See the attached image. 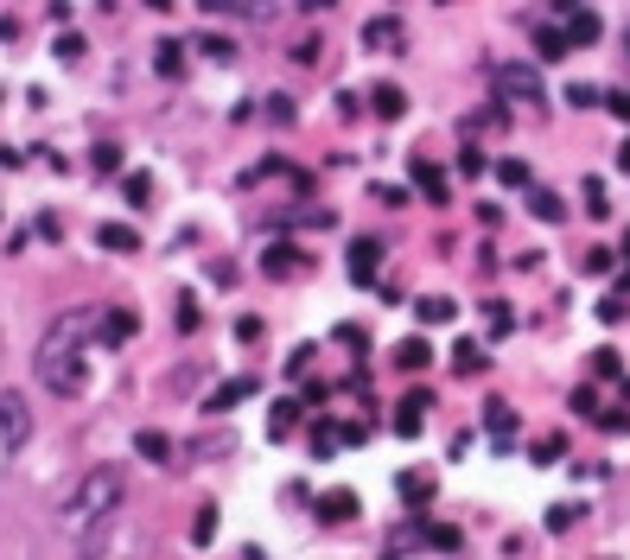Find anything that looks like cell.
I'll return each instance as SVG.
<instances>
[{"instance_id":"obj_6","label":"cell","mask_w":630,"mask_h":560,"mask_svg":"<svg viewBox=\"0 0 630 560\" xmlns=\"http://www.w3.org/2000/svg\"><path fill=\"white\" fill-rule=\"evenodd\" d=\"M134 331H140L134 312H128V306H109V312H102V325H96V338H102V344H128Z\"/></svg>"},{"instance_id":"obj_19","label":"cell","mask_w":630,"mask_h":560,"mask_svg":"<svg viewBox=\"0 0 630 560\" xmlns=\"http://www.w3.org/2000/svg\"><path fill=\"white\" fill-rule=\"evenodd\" d=\"M370 102H376V115H382V121H395L401 109H408V96H401V90H395V83H382V90H376Z\"/></svg>"},{"instance_id":"obj_34","label":"cell","mask_w":630,"mask_h":560,"mask_svg":"<svg viewBox=\"0 0 630 560\" xmlns=\"http://www.w3.org/2000/svg\"><path fill=\"white\" fill-rule=\"evenodd\" d=\"M611 115H618V121H630V90H618V96H611Z\"/></svg>"},{"instance_id":"obj_2","label":"cell","mask_w":630,"mask_h":560,"mask_svg":"<svg viewBox=\"0 0 630 560\" xmlns=\"http://www.w3.org/2000/svg\"><path fill=\"white\" fill-rule=\"evenodd\" d=\"M121 490H128L121 465H96V471H83V484L70 490V503H64V522H70V529H96V522H109V516L121 510Z\"/></svg>"},{"instance_id":"obj_11","label":"cell","mask_w":630,"mask_h":560,"mask_svg":"<svg viewBox=\"0 0 630 560\" xmlns=\"http://www.w3.org/2000/svg\"><path fill=\"white\" fill-rule=\"evenodd\" d=\"M459 319V306L446 300V293H427V300H420V325H452Z\"/></svg>"},{"instance_id":"obj_13","label":"cell","mask_w":630,"mask_h":560,"mask_svg":"<svg viewBox=\"0 0 630 560\" xmlns=\"http://www.w3.org/2000/svg\"><path fill=\"white\" fill-rule=\"evenodd\" d=\"M134 452H140V459H153V465H166V452H172V440H166V433H134Z\"/></svg>"},{"instance_id":"obj_12","label":"cell","mask_w":630,"mask_h":560,"mask_svg":"<svg viewBox=\"0 0 630 560\" xmlns=\"http://www.w3.org/2000/svg\"><path fill=\"white\" fill-rule=\"evenodd\" d=\"M395 363H401V370H427V363H433L427 338H401V344H395Z\"/></svg>"},{"instance_id":"obj_8","label":"cell","mask_w":630,"mask_h":560,"mask_svg":"<svg viewBox=\"0 0 630 560\" xmlns=\"http://www.w3.org/2000/svg\"><path fill=\"white\" fill-rule=\"evenodd\" d=\"M376 261H382L376 242H357V249H350V280H357V287H370V280H376Z\"/></svg>"},{"instance_id":"obj_7","label":"cell","mask_w":630,"mask_h":560,"mask_svg":"<svg viewBox=\"0 0 630 560\" xmlns=\"http://www.w3.org/2000/svg\"><path fill=\"white\" fill-rule=\"evenodd\" d=\"M363 45H370V51H401V45H408V32H401V20H389V13H382V20L363 26Z\"/></svg>"},{"instance_id":"obj_23","label":"cell","mask_w":630,"mask_h":560,"mask_svg":"<svg viewBox=\"0 0 630 560\" xmlns=\"http://www.w3.org/2000/svg\"><path fill=\"white\" fill-rule=\"evenodd\" d=\"M198 51H204L210 64H230V58H236V45H230V39H217V32H210V39H198Z\"/></svg>"},{"instance_id":"obj_33","label":"cell","mask_w":630,"mask_h":560,"mask_svg":"<svg viewBox=\"0 0 630 560\" xmlns=\"http://www.w3.org/2000/svg\"><path fill=\"white\" fill-rule=\"evenodd\" d=\"M268 121H293V102L287 96H268Z\"/></svg>"},{"instance_id":"obj_39","label":"cell","mask_w":630,"mask_h":560,"mask_svg":"<svg viewBox=\"0 0 630 560\" xmlns=\"http://www.w3.org/2000/svg\"><path fill=\"white\" fill-rule=\"evenodd\" d=\"M624 255H630V230H624Z\"/></svg>"},{"instance_id":"obj_15","label":"cell","mask_w":630,"mask_h":560,"mask_svg":"<svg viewBox=\"0 0 630 560\" xmlns=\"http://www.w3.org/2000/svg\"><path fill=\"white\" fill-rule=\"evenodd\" d=\"M153 70L179 83V77H185V45H172V39H166V45H160V58H153Z\"/></svg>"},{"instance_id":"obj_24","label":"cell","mask_w":630,"mask_h":560,"mask_svg":"<svg viewBox=\"0 0 630 560\" xmlns=\"http://www.w3.org/2000/svg\"><path fill=\"white\" fill-rule=\"evenodd\" d=\"M261 268H268L274 280H287L293 268H300V261H293V249H268V261H261Z\"/></svg>"},{"instance_id":"obj_36","label":"cell","mask_w":630,"mask_h":560,"mask_svg":"<svg viewBox=\"0 0 630 560\" xmlns=\"http://www.w3.org/2000/svg\"><path fill=\"white\" fill-rule=\"evenodd\" d=\"M147 7H153V13H172V7H179V0H147Z\"/></svg>"},{"instance_id":"obj_25","label":"cell","mask_w":630,"mask_h":560,"mask_svg":"<svg viewBox=\"0 0 630 560\" xmlns=\"http://www.w3.org/2000/svg\"><path fill=\"white\" fill-rule=\"evenodd\" d=\"M529 210H535L541 223H554L560 217V198H554V191H529Z\"/></svg>"},{"instance_id":"obj_31","label":"cell","mask_w":630,"mask_h":560,"mask_svg":"<svg viewBox=\"0 0 630 560\" xmlns=\"http://www.w3.org/2000/svg\"><path fill=\"white\" fill-rule=\"evenodd\" d=\"M58 58H64V64L83 58V39H77V32H64V39H58Z\"/></svg>"},{"instance_id":"obj_17","label":"cell","mask_w":630,"mask_h":560,"mask_svg":"<svg viewBox=\"0 0 630 560\" xmlns=\"http://www.w3.org/2000/svg\"><path fill=\"white\" fill-rule=\"evenodd\" d=\"M452 363H459V376H478V370H484L490 357H484V344H471V338H465L459 350H452Z\"/></svg>"},{"instance_id":"obj_27","label":"cell","mask_w":630,"mask_h":560,"mask_svg":"<svg viewBox=\"0 0 630 560\" xmlns=\"http://www.w3.org/2000/svg\"><path fill=\"white\" fill-rule=\"evenodd\" d=\"M401 497L427 503V497H433V478H427V471H414V478H401Z\"/></svg>"},{"instance_id":"obj_10","label":"cell","mask_w":630,"mask_h":560,"mask_svg":"<svg viewBox=\"0 0 630 560\" xmlns=\"http://www.w3.org/2000/svg\"><path fill=\"white\" fill-rule=\"evenodd\" d=\"M420 408H433V401H427V395H408V401H401V414H395V433H408V440H414V433L427 427V414H420Z\"/></svg>"},{"instance_id":"obj_14","label":"cell","mask_w":630,"mask_h":560,"mask_svg":"<svg viewBox=\"0 0 630 560\" xmlns=\"http://www.w3.org/2000/svg\"><path fill=\"white\" fill-rule=\"evenodd\" d=\"M319 516H325V522H344V516H357V497H350V490H325Z\"/></svg>"},{"instance_id":"obj_30","label":"cell","mask_w":630,"mask_h":560,"mask_svg":"<svg viewBox=\"0 0 630 560\" xmlns=\"http://www.w3.org/2000/svg\"><path fill=\"white\" fill-rule=\"evenodd\" d=\"M497 179H503V185H529V166H522V160H503Z\"/></svg>"},{"instance_id":"obj_3","label":"cell","mask_w":630,"mask_h":560,"mask_svg":"<svg viewBox=\"0 0 630 560\" xmlns=\"http://www.w3.org/2000/svg\"><path fill=\"white\" fill-rule=\"evenodd\" d=\"M26 440H32V408H26V395L0 389V452H20Z\"/></svg>"},{"instance_id":"obj_4","label":"cell","mask_w":630,"mask_h":560,"mask_svg":"<svg viewBox=\"0 0 630 560\" xmlns=\"http://www.w3.org/2000/svg\"><path fill=\"white\" fill-rule=\"evenodd\" d=\"M497 83H503V96L541 102V77H535V64H503V70H497Z\"/></svg>"},{"instance_id":"obj_29","label":"cell","mask_w":630,"mask_h":560,"mask_svg":"<svg viewBox=\"0 0 630 560\" xmlns=\"http://www.w3.org/2000/svg\"><path fill=\"white\" fill-rule=\"evenodd\" d=\"M535 45H541V58H567V51H573V45H567V32H541Z\"/></svg>"},{"instance_id":"obj_38","label":"cell","mask_w":630,"mask_h":560,"mask_svg":"<svg viewBox=\"0 0 630 560\" xmlns=\"http://www.w3.org/2000/svg\"><path fill=\"white\" fill-rule=\"evenodd\" d=\"M554 7H560V13H580V0H554Z\"/></svg>"},{"instance_id":"obj_16","label":"cell","mask_w":630,"mask_h":560,"mask_svg":"<svg viewBox=\"0 0 630 560\" xmlns=\"http://www.w3.org/2000/svg\"><path fill=\"white\" fill-rule=\"evenodd\" d=\"M599 39V20L592 13H567V45H592Z\"/></svg>"},{"instance_id":"obj_37","label":"cell","mask_w":630,"mask_h":560,"mask_svg":"<svg viewBox=\"0 0 630 560\" xmlns=\"http://www.w3.org/2000/svg\"><path fill=\"white\" fill-rule=\"evenodd\" d=\"M618 166H624V172H630V140H624V147H618Z\"/></svg>"},{"instance_id":"obj_28","label":"cell","mask_w":630,"mask_h":560,"mask_svg":"<svg viewBox=\"0 0 630 560\" xmlns=\"http://www.w3.org/2000/svg\"><path fill=\"white\" fill-rule=\"evenodd\" d=\"M121 191H128V204H147L153 198V179H147V172H128V185H121Z\"/></svg>"},{"instance_id":"obj_21","label":"cell","mask_w":630,"mask_h":560,"mask_svg":"<svg viewBox=\"0 0 630 560\" xmlns=\"http://www.w3.org/2000/svg\"><path fill=\"white\" fill-rule=\"evenodd\" d=\"M414 185L427 191L433 204H446V179H440V172H433V166H414Z\"/></svg>"},{"instance_id":"obj_9","label":"cell","mask_w":630,"mask_h":560,"mask_svg":"<svg viewBox=\"0 0 630 560\" xmlns=\"http://www.w3.org/2000/svg\"><path fill=\"white\" fill-rule=\"evenodd\" d=\"M96 242H102V249H115V255H134L140 249V236L128 230V223H96Z\"/></svg>"},{"instance_id":"obj_22","label":"cell","mask_w":630,"mask_h":560,"mask_svg":"<svg viewBox=\"0 0 630 560\" xmlns=\"http://www.w3.org/2000/svg\"><path fill=\"white\" fill-rule=\"evenodd\" d=\"M191 541H198V548H204V541H217V510H210V503L191 516Z\"/></svg>"},{"instance_id":"obj_18","label":"cell","mask_w":630,"mask_h":560,"mask_svg":"<svg viewBox=\"0 0 630 560\" xmlns=\"http://www.w3.org/2000/svg\"><path fill=\"white\" fill-rule=\"evenodd\" d=\"M484 427H490V440H510L516 433V414L503 408V401H490V414H484Z\"/></svg>"},{"instance_id":"obj_5","label":"cell","mask_w":630,"mask_h":560,"mask_svg":"<svg viewBox=\"0 0 630 560\" xmlns=\"http://www.w3.org/2000/svg\"><path fill=\"white\" fill-rule=\"evenodd\" d=\"M249 395H255V376H236V382H217V389L204 395V408L210 414H230L236 401H249Z\"/></svg>"},{"instance_id":"obj_26","label":"cell","mask_w":630,"mask_h":560,"mask_svg":"<svg viewBox=\"0 0 630 560\" xmlns=\"http://www.w3.org/2000/svg\"><path fill=\"white\" fill-rule=\"evenodd\" d=\"M90 166L96 172H121V147H115V140H102V147L90 153Z\"/></svg>"},{"instance_id":"obj_35","label":"cell","mask_w":630,"mask_h":560,"mask_svg":"<svg viewBox=\"0 0 630 560\" xmlns=\"http://www.w3.org/2000/svg\"><path fill=\"white\" fill-rule=\"evenodd\" d=\"M198 7H204V13H236L242 0H198Z\"/></svg>"},{"instance_id":"obj_1","label":"cell","mask_w":630,"mask_h":560,"mask_svg":"<svg viewBox=\"0 0 630 560\" xmlns=\"http://www.w3.org/2000/svg\"><path fill=\"white\" fill-rule=\"evenodd\" d=\"M102 325V312H90V306H70V312H58L51 319V331H45V344H39V382L51 395H83L90 389V331Z\"/></svg>"},{"instance_id":"obj_32","label":"cell","mask_w":630,"mask_h":560,"mask_svg":"<svg viewBox=\"0 0 630 560\" xmlns=\"http://www.w3.org/2000/svg\"><path fill=\"white\" fill-rule=\"evenodd\" d=\"M586 210H592V217H605V185L599 179H586Z\"/></svg>"},{"instance_id":"obj_20","label":"cell","mask_w":630,"mask_h":560,"mask_svg":"<svg viewBox=\"0 0 630 560\" xmlns=\"http://www.w3.org/2000/svg\"><path fill=\"white\" fill-rule=\"evenodd\" d=\"M293 420H300V401H280V408L268 414V433H274V440H287V433H293Z\"/></svg>"}]
</instances>
